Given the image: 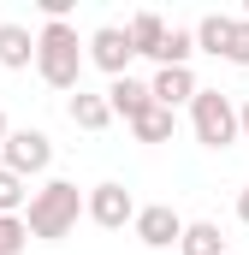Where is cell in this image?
Returning <instances> with one entry per match:
<instances>
[{
    "mask_svg": "<svg viewBox=\"0 0 249 255\" xmlns=\"http://www.w3.org/2000/svg\"><path fill=\"white\" fill-rule=\"evenodd\" d=\"M83 65H89V42L77 36V24H42L36 30V77L60 95L83 89Z\"/></svg>",
    "mask_w": 249,
    "mask_h": 255,
    "instance_id": "6da1fadb",
    "label": "cell"
},
{
    "mask_svg": "<svg viewBox=\"0 0 249 255\" xmlns=\"http://www.w3.org/2000/svg\"><path fill=\"white\" fill-rule=\"evenodd\" d=\"M89 214V190H77L71 178H48L42 190L30 196V208H24V226H30V238L36 244H60L77 232V220Z\"/></svg>",
    "mask_w": 249,
    "mask_h": 255,
    "instance_id": "7a4b0ae2",
    "label": "cell"
},
{
    "mask_svg": "<svg viewBox=\"0 0 249 255\" xmlns=\"http://www.w3.org/2000/svg\"><path fill=\"white\" fill-rule=\"evenodd\" d=\"M190 130H196V142H202V148H232V142L244 136L232 95H220V89H202V95L190 101Z\"/></svg>",
    "mask_w": 249,
    "mask_h": 255,
    "instance_id": "3957f363",
    "label": "cell"
},
{
    "mask_svg": "<svg viewBox=\"0 0 249 255\" xmlns=\"http://www.w3.org/2000/svg\"><path fill=\"white\" fill-rule=\"evenodd\" d=\"M0 166L18 172V178H42V172L54 166V136L36 130V125H18L6 136V148H0Z\"/></svg>",
    "mask_w": 249,
    "mask_h": 255,
    "instance_id": "277c9868",
    "label": "cell"
},
{
    "mask_svg": "<svg viewBox=\"0 0 249 255\" xmlns=\"http://www.w3.org/2000/svg\"><path fill=\"white\" fill-rule=\"evenodd\" d=\"M184 226H190V220L172 208V202H148V208L136 214L130 232H136L142 250H178V244H184Z\"/></svg>",
    "mask_w": 249,
    "mask_h": 255,
    "instance_id": "5b68a950",
    "label": "cell"
},
{
    "mask_svg": "<svg viewBox=\"0 0 249 255\" xmlns=\"http://www.w3.org/2000/svg\"><path fill=\"white\" fill-rule=\"evenodd\" d=\"M136 214H142V208H136V196L124 190L119 178H107V184L89 190V220H95L101 232H124V226H136Z\"/></svg>",
    "mask_w": 249,
    "mask_h": 255,
    "instance_id": "8992f818",
    "label": "cell"
},
{
    "mask_svg": "<svg viewBox=\"0 0 249 255\" xmlns=\"http://www.w3.org/2000/svg\"><path fill=\"white\" fill-rule=\"evenodd\" d=\"M130 60H136V42L124 24H101L89 30V65H101L107 77H130Z\"/></svg>",
    "mask_w": 249,
    "mask_h": 255,
    "instance_id": "52a82bcc",
    "label": "cell"
},
{
    "mask_svg": "<svg viewBox=\"0 0 249 255\" xmlns=\"http://www.w3.org/2000/svg\"><path fill=\"white\" fill-rule=\"evenodd\" d=\"M148 89H154V101H160V107H172V113L190 107V101L202 95V83H196V71H190V65H166V71H154V77H148Z\"/></svg>",
    "mask_w": 249,
    "mask_h": 255,
    "instance_id": "ba28073f",
    "label": "cell"
},
{
    "mask_svg": "<svg viewBox=\"0 0 249 255\" xmlns=\"http://www.w3.org/2000/svg\"><path fill=\"white\" fill-rule=\"evenodd\" d=\"M107 107H113V119L136 125V119L154 107V89H148L142 77H113V83H107Z\"/></svg>",
    "mask_w": 249,
    "mask_h": 255,
    "instance_id": "9c48e42d",
    "label": "cell"
},
{
    "mask_svg": "<svg viewBox=\"0 0 249 255\" xmlns=\"http://www.w3.org/2000/svg\"><path fill=\"white\" fill-rule=\"evenodd\" d=\"M65 119H71L77 130H107L113 125V107H107V95L77 89V95H65Z\"/></svg>",
    "mask_w": 249,
    "mask_h": 255,
    "instance_id": "30bf717a",
    "label": "cell"
},
{
    "mask_svg": "<svg viewBox=\"0 0 249 255\" xmlns=\"http://www.w3.org/2000/svg\"><path fill=\"white\" fill-rule=\"evenodd\" d=\"M0 65H6V71H30V65H36V36H30V24H0Z\"/></svg>",
    "mask_w": 249,
    "mask_h": 255,
    "instance_id": "8fae6325",
    "label": "cell"
},
{
    "mask_svg": "<svg viewBox=\"0 0 249 255\" xmlns=\"http://www.w3.org/2000/svg\"><path fill=\"white\" fill-rule=\"evenodd\" d=\"M124 30H130V42H136L142 60H160V48H166V36H172V24H166L160 12H136Z\"/></svg>",
    "mask_w": 249,
    "mask_h": 255,
    "instance_id": "7c38bea8",
    "label": "cell"
},
{
    "mask_svg": "<svg viewBox=\"0 0 249 255\" xmlns=\"http://www.w3.org/2000/svg\"><path fill=\"white\" fill-rule=\"evenodd\" d=\"M232 36H238V18H226V12H208V18H196V48H202V54L226 60V54H232Z\"/></svg>",
    "mask_w": 249,
    "mask_h": 255,
    "instance_id": "4fadbf2b",
    "label": "cell"
},
{
    "mask_svg": "<svg viewBox=\"0 0 249 255\" xmlns=\"http://www.w3.org/2000/svg\"><path fill=\"white\" fill-rule=\"evenodd\" d=\"M178 255H232V250H226V238H220V226H214V220H190Z\"/></svg>",
    "mask_w": 249,
    "mask_h": 255,
    "instance_id": "5bb4252c",
    "label": "cell"
},
{
    "mask_svg": "<svg viewBox=\"0 0 249 255\" xmlns=\"http://www.w3.org/2000/svg\"><path fill=\"white\" fill-rule=\"evenodd\" d=\"M172 130H178V113L154 101V107H148V113L130 125V136H136V142H172Z\"/></svg>",
    "mask_w": 249,
    "mask_h": 255,
    "instance_id": "9a60e30c",
    "label": "cell"
},
{
    "mask_svg": "<svg viewBox=\"0 0 249 255\" xmlns=\"http://www.w3.org/2000/svg\"><path fill=\"white\" fill-rule=\"evenodd\" d=\"M30 178H18V172H6V166H0V214H24V208H30Z\"/></svg>",
    "mask_w": 249,
    "mask_h": 255,
    "instance_id": "2e32d148",
    "label": "cell"
},
{
    "mask_svg": "<svg viewBox=\"0 0 249 255\" xmlns=\"http://www.w3.org/2000/svg\"><path fill=\"white\" fill-rule=\"evenodd\" d=\"M190 54H196V30H178V24H172V36H166L154 71H166V65H190Z\"/></svg>",
    "mask_w": 249,
    "mask_h": 255,
    "instance_id": "e0dca14e",
    "label": "cell"
},
{
    "mask_svg": "<svg viewBox=\"0 0 249 255\" xmlns=\"http://www.w3.org/2000/svg\"><path fill=\"white\" fill-rule=\"evenodd\" d=\"M24 244H30L24 214H0V255H24Z\"/></svg>",
    "mask_w": 249,
    "mask_h": 255,
    "instance_id": "ac0fdd59",
    "label": "cell"
},
{
    "mask_svg": "<svg viewBox=\"0 0 249 255\" xmlns=\"http://www.w3.org/2000/svg\"><path fill=\"white\" fill-rule=\"evenodd\" d=\"M226 65H249V18H238V36H232V54Z\"/></svg>",
    "mask_w": 249,
    "mask_h": 255,
    "instance_id": "d6986e66",
    "label": "cell"
},
{
    "mask_svg": "<svg viewBox=\"0 0 249 255\" xmlns=\"http://www.w3.org/2000/svg\"><path fill=\"white\" fill-rule=\"evenodd\" d=\"M238 220L249 226V190H238Z\"/></svg>",
    "mask_w": 249,
    "mask_h": 255,
    "instance_id": "ffe728a7",
    "label": "cell"
},
{
    "mask_svg": "<svg viewBox=\"0 0 249 255\" xmlns=\"http://www.w3.org/2000/svg\"><path fill=\"white\" fill-rule=\"evenodd\" d=\"M238 125H244V136H249V101H244V107H238Z\"/></svg>",
    "mask_w": 249,
    "mask_h": 255,
    "instance_id": "44dd1931",
    "label": "cell"
},
{
    "mask_svg": "<svg viewBox=\"0 0 249 255\" xmlns=\"http://www.w3.org/2000/svg\"><path fill=\"white\" fill-rule=\"evenodd\" d=\"M6 136H12V125H6V113H0V148H6Z\"/></svg>",
    "mask_w": 249,
    "mask_h": 255,
    "instance_id": "7402d4cb",
    "label": "cell"
},
{
    "mask_svg": "<svg viewBox=\"0 0 249 255\" xmlns=\"http://www.w3.org/2000/svg\"><path fill=\"white\" fill-rule=\"evenodd\" d=\"M244 18H249V0H244Z\"/></svg>",
    "mask_w": 249,
    "mask_h": 255,
    "instance_id": "603a6c76",
    "label": "cell"
},
{
    "mask_svg": "<svg viewBox=\"0 0 249 255\" xmlns=\"http://www.w3.org/2000/svg\"><path fill=\"white\" fill-rule=\"evenodd\" d=\"M232 255H238V250H232Z\"/></svg>",
    "mask_w": 249,
    "mask_h": 255,
    "instance_id": "cb8c5ba5",
    "label": "cell"
}]
</instances>
